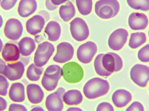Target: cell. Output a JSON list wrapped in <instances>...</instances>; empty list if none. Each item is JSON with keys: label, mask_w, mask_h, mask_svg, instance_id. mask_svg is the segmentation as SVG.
<instances>
[{"label": "cell", "mask_w": 149, "mask_h": 111, "mask_svg": "<svg viewBox=\"0 0 149 111\" xmlns=\"http://www.w3.org/2000/svg\"><path fill=\"white\" fill-rule=\"evenodd\" d=\"M109 88V83L107 80L95 77L91 79L85 84L83 91L87 98L93 99L106 95Z\"/></svg>", "instance_id": "cell-1"}, {"label": "cell", "mask_w": 149, "mask_h": 111, "mask_svg": "<svg viewBox=\"0 0 149 111\" xmlns=\"http://www.w3.org/2000/svg\"><path fill=\"white\" fill-rule=\"evenodd\" d=\"M120 10L117 0H99L95 6V14L102 19H109L116 16Z\"/></svg>", "instance_id": "cell-2"}, {"label": "cell", "mask_w": 149, "mask_h": 111, "mask_svg": "<svg viewBox=\"0 0 149 111\" xmlns=\"http://www.w3.org/2000/svg\"><path fill=\"white\" fill-rule=\"evenodd\" d=\"M62 75L66 82L75 83L83 79L84 71L82 67L76 62H69L62 67Z\"/></svg>", "instance_id": "cell-3"}, {"label": "cell", "mask_w": 149, "mask_h": 111, "mask_svg": "<svg viewBox=\"0 0 149 111\" xmlns=\"http://www.w3.org/2000/svg\"><path fill=\"white\" fill-rule=\"evenodd\" d=\"M25 70V65L21 61L15 63L0 64V74L11 81L19 80L22 77Z\"/></svg>", "instance_id": "cell-4"}, {"label": "cell", "mask_w": 149, "mask_h": 111, "mask_svg": "<svg viewBox=\"0 0 149 111\" xmlns=\"http://www.w3.org/2000/svg\"><path fill=\"white\" fill-rule=\"evenodd\" d=\"M55 50L54 45L48 41H45L38 45L34 58V64L42 67L47 64Z\"/></svg>", "instance_id": "cell-5"}, {"label": "cell", "mask_w": 149, "mask_h": 111, "mask_svg": "<svg viewBox=\"0 0 149 111\" xmlns=\"http://www.w3.org/2000/svg\"><path fill=\"white\" fill-rule=\"evenodd\" d=\"M70 30L72 36L77 41H83L89 37L88 26L86 22L80 17H76L71 22Z\"/></svg>", "instance_id": "cell-6"}, {"label": "cell", "mask_w": 149, "mask_h": 111, "mask_svg": "<svg viewBox=\"0 0 149 111\" xmlns=\"http://www.w3.org/2000/svg\"><path fill=\"white\" fill-rule=\"evenodd\" d=\"M130 76L136 84L144 88L149 81V67L144 65L136 64L131 68Z\"/></svg>", "instance_id": "cell-7"}, {"label": "cell", "mask_w": 149, "mask_h": 111, "mask_svg": "<svg viewBox=\"0 0 149 111\" xmlns=\"http://www.w3.org/2000/svg\"><path fill=\"white\" fill-rule=\"evenodd\" d=\"M102 64L104 69L110 73L120 71L123 67V61L119 55L113 52L104 54Z\"/></svg>", "instance_id": "cell-8"}, {"label": "cell", "mask_w": 149, "mask_h": 111, "mask_svg": "<svg viewBox=\"0 0 149 111\" xmlns=\"http://www.w3.org/2000/svg\"><path fill=\"white\" fill-rule=\"evenodd\" d=\"M97 45L93 42L88 41L83 43L77 50L78 60L82 63H89L97 53Z\"/></svg>", "instance_id": "cell-9"}, {"label": "cell", "mask_w": 149, "mask_h": 111, "mask_svg": "<svg viewBox=\"0 0 149 111\" xmlns=\"http://www.w3.org/2000/svg\"><path fill=\"white\" fill-rule=\"evenodd\" d=\"M128 35L127 30L125 29L119 28L116 30L109 38V47L114 51L120 50L127 43Z\"/></svg>", "instance_id": "cell-10"}, {"label": "cell", "mask_w": 149, "mask_h": 111, "mask_svg": "<svg viewBox=\"0 0 149 111\" xmlns=\"http://www.w3.org/2000/svg\"><path fill=\"white\" fill-rule=\"evenodd\" d=\"M65 90L60 87L53 93L49 94L45 100V106L49 111H62L64 108L63 96Z\"/></svg>", "instance_id": "cell-11"}, {"label": "cell", "mask_w": 149, "mask_h": 111, "mask_svg": "<svg viewBox=\"0 0 149 111\" xmlns=\"http://www.w3.org/2000/svg\"><path fill=\"white\" fill-rule=\"evenodd\" d=\"M23 27L21 22L16 18L8 19L5 23L4 34L6 37L11 41H17L22 36Z\"/></svg>", "instance_id": "cell-12"}, {"label": "cell", "mask_w": 149, "mask_h": 111, "mask_svg": "<svg viewBox=\"0 0 149 111\" xmlns=\"http://www.w3.org/2000/svg\"><path fill=\"white\" fill-rule=\"evenodd\" d=\"M74 54V49L69 43L64 42L57 46V53L53 58L56 63H64L72 59Z\"/></svg>", "instance_id": "cell-13"}, {"label": "cell", "mask_w": 149, "mask_h": 111, "mask_svg": "<svg viewBox=\"0 0 149 111\" xmlns=\"http://www.w3.org/2000/svg\"><path fill=\"white\" fill-rule=\"evenodd\" d=\"M148 23V18L143 13L134 12L129 17V26L132 30H143L147 28Z\"/></svg>", "instance_id": "cell-14"}, {"label": "cell", "mask_w": 149, "mask_h": 111, "mask_svg": "<svg viewBox=\"0 0 149 111\" xmlns=\"http://www.w3.org/2000/svg\"><path fill=\"white\" fill-rule=\"evenodd\" d=\"M45 22L42 17L38 14L36 15L26 22V30L31 35H36L42 32Z\"/></svg>", "instance_id": "cell-15"}, {"label": "cell", "mask_w": 149, "mask_h": 111, "mask_svg": "<svg viewBox=\"0 0 149 111\" xmlns=\"http://www.w3.org/2000/svg\"><path fill=\"white\" fill-rule=\"evenodd\" d=\"M132 99V96L130 92L123 89L117 90L112 95V101L114 105L118 108L125 107Z\"/></svg>", "instance_id": "cell-16"}, {"label": "cell", "mask_w": 149, "mask_h": 111, "mask_svg": "<svg viewBox=\"0 0 149 111\" xmlns=\"http://www.w3.org/2000/svg\"><path fill=\"white\" fill-rule=\"evenodd\" d=\"M28 99L31 103L37 104L42 101L44 92L41 87L36 84H30L27 86Z\"/></svg>", "instance_id": "cell-17"}, {"label": "cell", "mask_w": 149, "mask_h": 111, "mask_svg": "<svg viewBox=\"0 0 149 111\" xmlns=\"http://www.w3.org/2000/svg\"><path fill=\"white\" fill-rule=\"evenodd\" d=\"M1 54L3 59L7 62H16L20 57L19 48L11 43H7L4 45Z\"/></svg>", "instance_id": "cell-18"}, {"label": "cell", "mask_w": 149, "mask_h": 111, "mask_svg": "<svg viewBox=\"0 0 149 111\" xmlns=\"http://www.w3.org/2000/svg\"><path fill=\"white\" fill-rule=\"evenodd\" d=\"M37 7L36 0H21L18 4L17 11L21 17L26 18L35 13Z\"/></svg>", "instance_id": "cell-19"}, {"label": "cell", "mask_w": 149, "mask_h": 111, "mask_svg": "<svg viewBox=\"0 0 149 111\" xmlns=\"http://www.w3.org/2000/svg\"><path fill=\"white\" fill-rule=\"evenodd\" d=\"M9 97L14 102L22 103L25 100V90L22 83H14L11 85L9 91Z\"/></svg>", "instance_id": "cell-20"}, {"label": "cell", "mask_w": 149, "mask_h": 111, "mask_svg": "<svg viewBox=\"0 0 149 111\" xmlns=\"http://www.w3.org/2000/svg\"><path fill=\"white\" fill-rule=\"evenodd\" d=\"M20 54L24 57H28L32 54L36 48V44L34 39L31 37H24L18 43Z\"/></svg>", "instance_id": "cell-21"}, {"label": "cell", "mask_w": 149, "mask_h": 111, "mask_svg": "<svg viewBox=\"0 0 149 111\" xmlns=\"http://www.w3.org/2000/svg\"><path fill=\"white\" fill-rule=\"evenodd\" d=\"M45 32L48 35L49 41L52 42L56 41L61 36V26L56 21H50L46 25Z\"/></svg>", "instance_id": "cell-22"}, {"label": "cell", "mask_w": 149, "mask_h": 111, "mask_svg": "<svg viewBox=\"0 0 149 111\" xmlns=\"http://www.w3.org/2000/svg\"><path fill=\"white\" fill-rule=\"evenodd\" d=\"M63 100L67 105H77L81 103L83 100V96L78 90H70L64 94Z\"/></svg>", "instance_id": "cell-23"}, {"label": "cell", "mask_w": 149, "mask_h": 111, "mask_svg": "<svg viewBox=\"0 0 149 111\" xmlns=\"http://www.w3.org/2000/svg\"><path fill=\"white\" fill-rule=\"evenodd\" d=\"M75 14L76 10L74 4L72 2H68L59 8V15L61 19L65 22L69 21L72 19Z\"/></svg>", "instance_id": "cell-24"}, {"label": "cell", "mask_w": 149, "mask_h": 111, "mask_svg": "<svg viewBox=\"0 0 149 111\" xmlns=\"http://www.w3.org/2000/svg\"><path fill=\"white\" fill-rule=\"evenodd\" d=\"M147 41L146 34L143 32L132 33L130 35L129 46L132 49L137 48Z\"/></svg>", "instance_id": "cell-25"}, {"label": "cell", "mask_w": 149, "mask_h": 111, "mask_svg": "<svg viewBox=\"0 0 149 111\" xmlns=\"http://www.w3.org/2000/svg\"><path fill=\"white\" fill-rule=\"evenodd\" d=\"M44 75L51 80L59 81L62 76V68L57 65H52L47 67Z\"/></svg>", "instance_id": "cell-26"}, {"label": "cell", "mask_w": 149, "mask_h": 111, "mask_svg": "<svg viewBox=\"0 0 149 111\" xmlns=\"http://www.w3.org/2000/svg\"><path fill=\"white\" fill-rule=\"evenodd\" d=\"M43 68L38 67L34 63L29 66L26 72V76L29 80L31 81H38L40 79L42 74Z\"/></svg>", "instance_id": "cell-27"}, {"label": "cell", "mask_w": 149, "mask_h": 111, "mask_svg": "<svg viewBox=\"0 0 149 111\" xmlns=\"http://www.w3.org/2000/svg\"><path fill=\"white\" fill-rule=\"evenodd\" d=\"M78 11L81 14L87 16L92 12L93 0H75Z\"/></svg>", "instance_id": "cell-28"}, {"label": "cell", "mask_w": 149, "mask_h": 111, "mask_svg": "<svg viewBox=\"0 0 149 111\" xmlns=\"http://www.w3.org/2000/svg\"><path fill=\"white\" fill-rule=\"evenodd\" d=\"M128 5L134 10H149V0H127Z\"/></svg>", "instance_id": "cell-29"}, {"label": "cell", "mask_w": 149, "mask_h": 111, "mask_svg": "<svg viewBox=\"0 0 149 111\" xmlns=\"http://www.w3.org/2000/svg\"><path fill=\"white\" fill-rule=\"evenodd\" d=\"M104 54H101L98 55L95 58L94 63L95 70L96 73L99 76L103 77L110 76L112 73L106 70L102 64V58Z\"/></svg>", "instance_id": "cell-30"}, {"label": "cell", "mask_w": 149, "mask_h": 111, "mask_svg": "<svg viewBox=\"0 0 149 111\" xmlns=\"http://www.w3.org/2000/svg\"><path fill=\"white\" fill-rule=\"evenodd\" d=\"M58 83V81L51 80L44 75L41 81L43 87L48 91H52L55 90L57 86Z\"/></svg>", "instance_id": "cell-31"}, {"label": "cell", "mask_w": 149, "mask_h": 111, "mask_svg": "<svg viewBox=\"0 0 149 111\" xmlns=\"http://www.w3.org/2000/svg\"><path fill=\"white\" fill-rule=\"evenodd\" d=\"M138 58L143 63L149 62V44L143 47L138 51Z\"/></svg>", "instance_id": "cell-32"}, {"label": "cell", "mask_w": 149, "mask_h": 111, "mask_svg": "<svg viewBox=\"0 0 149 111\" xmlns=\"http://www.w3.org/2000/svg\"><path fill=\"white\" fill-rule=\"evenodd\" d=\"M8 82L7 78L4 76L0 74V95L2 96H6L8 94Z\"/></svg>", "instance_id": "cell-33"}, {"label": "cell", "mask_w": 149, "mask_h": 111, "mask_svg": "<svg viewBox=\"0 0 149 111\" xmlns=\"http://www.w3.org/2000/svg\"><path fill=\"white\" fill-rule=\"evenodd\" d=\"M17 0H2L0 5L4 10H9L15 6Z\"/></svg>", "instance_id": "cell-34"}, {"label": "cell", "mask_w": 149, "mask_h": 111, "mask_svg": "<svg viewBox=\"0 0 149 111\" xmlns=\"http://www.w3.org/2000/svg\"><path fill=\"white\" fill-rule=\"evenodd\" d=\"M96 111H114L113 105L107 102L100 103L96 108Z\"/></svg>", "instance_id": "cell-35"}, {"label": "cell", "mask_w": 149, "mask_h": 111, "mask_svg": "<svg viewBox=\"0 0 149 111\" xmlns=\"http://www.w3.org/2000/svg\"><path fill=\"white\" fill-rule=\"evenodd\" d=\"M126 111H144V108L141 103L136 101L132 103Z\"/></svg>", "instance_id": "cell-36"}, {"label": "cell", "mask_w": 149, "mask_h": 111, "mask_svg": "<svg viewBox=\"0 0 149 111\" xmlns=\"http://www.w3.org/2000/svg\"><path fill=\"white\" fill-rule=\"evenodd\" d=\"M8 111H28L27 108L22 105L12 103L10 105Z\"/></svg>", "instance_id": "cell-37"}, {"label": "cell", "mask_w": 149, "mask_h": 111, "mask_svg": "<svg viewBox=\"0 0 149 111\" xmlns=\"http://www.w3.org/2000/svg\"><path fill=\"white\" fill-rule=\"evenodd\" d=\"M45 7L48 10L50 11H53L56 10L58 8V7L54 5L51 0H45Z\"/></svg>", "instance_id": "cell-38"}, {"label": "cell", "mask_w": 149, "mask_h": 111, "mask_svg": "<svg viewBox=\"0 0 149 111\" xmlns=\"http://www.w3.org/2000/svg\"><path fill=\"white\" fill-rule=\"evenodd\" d=\"M8 103L7 101L2 97H0V111H3L7 109Z\"/></svg>", "instance_id": "cell-39"}, {"label": "cell", "mask_w": 149, "mask_h": 111, "mask_svg": "<svg viewBox=\"0 0 149 111\" xmlns=\"http://www.w3.org/2000/svg\"><path fill=\"white\" fill-rule=\"evenodd\" d=\"M38 15L42 17L45 22L48 21L50 19V14L49 12L45 10H40L38 13Z\"/></svg>", "instance_id": "cell-40"}, {"label": "cell", "mask_w": 149, "mask_h": 111, "mask_svg": "<svg viewBox=\"0 0 149 111\" xmlns=\"http://www.w3.org/2000/svg\"><path fill=\"white\" fill-rule=\"evenodd\" d=\"M51 1L54 5L57 6H59L62 3L66 2L70 0H51Z\"/></svg>", "instance_id": "cell-41"}, {"label": "cell", "mask_w": 149, "mask_h": 111, "mask_svg": "<svg viewBox=\"0 0 149 111\" xmlns=\"http://www.w3.org/2000/svg\"><path fill=\"white\" fill-rule=\"evenodd\" d=\"M29 57H22L20 61L22 62L24 65H26L29 62Z\"/></svg>", "instance_id": "cell-42"}, {"label": "cell", "mask_w": 149, "mask_h": 111, "mask_svg": "<svg viewBox=\"0 0 149 111\" xmlns=\"http://www.w3.org/2000/svg\"><path fill=\"white\" fill-rule=\"evenodd\" d=\"M66 111H83L80 108L77 107H70Z\"/></svg>", "instance_id": "cell-43"}, {"label": "cell", "mask_w": 149, "mask_h": 111, "mask_svg": "<svg viewBox=\"0 0 149 111\" xmlns=\"http://www.w3.org/2000/svg\"><path fill=\"white\" fill-rule=\"evenodd\" d=\"M31 111H45L42 107L40 106H36L32 108V110Z\"/></svg>", "instance_id": "cell-44"}, {"label": "cell", "mask_w": 149, "mask_h": 111, "mask_svg": "<svg viewBox=\"0 0 149 111\" xmlns=\"http://www.w3.org/2000/svg\"><path fill=\"white\" fill-rule=\"evenodd\" d=\"M3 46V42L2 41L1 39L0 38V52L2 51Z\"/></svg>", "instance_id": "cell-45"}, {"label": "cell", "mask_w": 149, "mask_h": 111, "mask_svg": "<svg viewBox=\"0 0 149 111\" xmlns=\"http://www.w3.org/2000/svg\"><path fill=\"white\" fill-rule=\"evenodd\" d=\"M3 23V18L0 15V28L2 26Z\"/></svg>", "instance_id": "cell-46"}, {"label": "cell", "mask_w": 149, "mask_h": 111, "mask_svg": "<svg viewBox=\"0 0 149 111\" xmlns=\"http://www.w3.org/2000/svg\"><path fill=\"white\" fill-rule=\"evenodd\" d=\"M1 63H5L3 60H2L0 58V64Z\"/></svg>", "instance_id": "cell-47"}, {"label": "cell", "mask_w": 149, "mask_h": 111, "mask_svg": "<svg viewBox=\"0 0 149 111\" xmlns=\"http://www.w3.org/2000/svg\"><path fill=\"white\" fill-rule=\"evenodd\" d=\"M148 35H149V31H148Z\"/></svg>", "instance_id": "cell-48"}, {"label": "cell", "mask_w": 149, "mask_h": 111, "mask_svg": "<svg viewBox=\"0 0 149 111\" xmlns=\"http://www.w3.org/2000/svg\"><path fill=\"white\" fill-rule=\"evenodd\" d=\"M1 1V0H0V2Z\"/></svg>", "instance_id": "cell-49"}, {"label": "cell", "mask_w": 149, "mask_h": 111, "mask_svg": "<svg viewBox=\"0 0 149 111\" xmlns=\"http://www.w3.org/2000/svg\"></svg>", "instance_id": "cell-50"}]
</instances>
